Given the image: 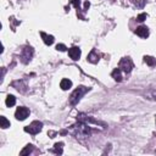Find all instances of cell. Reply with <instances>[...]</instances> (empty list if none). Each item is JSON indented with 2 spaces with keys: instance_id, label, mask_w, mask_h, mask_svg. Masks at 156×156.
Returning a JSON list of instances; mask_svg holds the SVG:
<instances>
[{
  "instance_id": "obj_17",
  "label": "cell",
  "mask_w": 156,
  "mask_h": 156,
  "mask_svg": "<svg viewBox=\"0 0 156 156\" xmlns=\"http://www.w3.org/2000/svg\"><path fill=\"white\" fill-rule=\"evenodd\" d=\"M144 61H145L150 67H154V66L156 65V59L153 58V56H144Z\"/></svg>"
},
{
  "instance_id": "obj_1",
  "label": "cell",
  "mask_w": 156,
  "mask_h": 156,
  "mask_svg": "<svg viewBox=\"0 0 156 156\" xmlns=\"http://www.w3.org/2000/svg\"><path fill=\"white\" fill-rule=\"evenodd\" d=\"M71 133H73L74 137H77V138H88L92 133V129L85 122L79 121V123L71 127Z\"/></svg>"
},
{
  "instance_id": "obj_8",
  "label": "cell",
  "mask_w": 156,
  "mask_h": 156,
  "mask_svg": "<svg viewBox=\"0 0 156 156\" xmlns=\"http://www.w3.org/2000/svg\"><path fill=\"white\" fill-rule=\"evenodd\" d=\"M135 34L139 35L140 38H148L149 37V29L145 26H140L135 29Z\"/></svg>"
},
{
  "instance_id": "obj_11",
  "label": "cell",
  "mask_w": 156,
  "mask_h": 156,
  "mask_svg": "<svg viewBox=\"0 0 156 156\" xmlns=\"http://www.w3.org/2000/svg\"><path fill=\"white\" fill-rule=\"evenodd\" d=\"M40 35H42V38H43V42L45 43V45H51L53 43H54V37L53 35H49L44 32H40Z\"/></svg>"
},
{
  "instance_id": "obj_20",
  "label": "cell",
  "mask_w": 156,
  "mask_h": 156,
  "mask_svg": "<svg viewBox=\"0 0 156 156\" xmlns=\"http://www.w3.org/2000/svg\"><path fill=\"white\" fill-rule=\"evenodd\" d=\"M56 50H59V51H66L67 48L64 44H58V45H56Z\"/></svg>"
},
{
  "instance_id": "obj_4",
  "label": "cell",
  "mask_w": 156,
  "mask_h": 156,
  "mask_svg": "<svg viewBox=\"0 0 156 156\" xmlns=\"http://www.w3.org/2000/svg\"><path fill=\"white\" fill-rule=\"evenodd\" d=\"M118 68H121L122 72H124V73H129L130 71H132V68H133L132 60H130L129 58H123L120 61V64H118Z\"/></svg>"
},
{
  "instance_id": "obj_7",
  "label": "cell",
  "mask_w": 156,
  "mask_h": 156,
  "mask_svg": "<svg viewBox=\"0 0 156 156\" xmlns=\"http://www.w3.org/2000/svg\"><path fill=\"white\" fill-rule=\"evenodd\" d=\"M80 54H82V51H80V49L77 48V46H73V48H71L70 50H68V56H70V58L72 60H74V61L79 60Z\"/></svg>"
},
{
  "instance_id": "obj_15",
  "label": "cell",
  "mask_w": 156,
  "mask_h": 156,
  "mask_svg": "<svg viewBox=\"0 0 156 156\" xmlns=\"http://www.w3.org/2000/svg\"><path fill=\"white\" fill-rule=\"evenodd\" d=\"M5 104L8 107H12V106H15V104H16V98L14 95H8V98H6V100H5Z\"/></svg>"
},
{
  "instance_id": "obj_2",
  "label": "cell",
  "mask_w": 156,
  "mask_h": 156,
  "mask_svg": "<svg viewBox=\"0 0 156 156\" xmlns=\"http://www.w3.org/2000/svg\"><path fill=\"white\" fill-rule=\"evenodd\" d=\"M88 90H89V88H87V87H83V85H80V87H78L77 89H74L73 93L71 94V96H70V104H71V105L78 104V101L80 100V99H82V96H83Z\"/></svg>"
},
{
  "instance_id": "obj_13",
  "label": "cell",
  "mask_w": 156,
  "mask_h": 156,
  "mask_svg": "<svg viewBox=\"0 0 156 156\" xmlns=\"http://www.w3.org/2000/svg\"><path fill=\"white\" fill-rule=\"evenodd\" d=\"M12 85L18 90V92H26V84H24L23 80H16V82L12 83Z\"/></svg>"
},
{
  "instance_id": "obj_5",
  "label": "cell",
  "mask_w": 156,
  "mask_h": 156,
  "mask_svg": "<svg viewBox=\"0 0 156 156\" xmlns=\"http://www.w3.org/2000/svg\"><path fill=\"white\" fill-rule=\"evenodd\" d=\"M33 54H34L33 48L26 46L24 49H22V53H21V61L23 62V64H28V62L31 61V59L33 58Z\"/></svg>"
},
{
  "instance_id": "obj_6",
  "label": "cell",
  "mask_w": 156,
  "mask_h": 156,
  "mask_svg": "<svg viewBox=\"0 0 156 156\" xmlns=\"http://www.w3.org/2000/svg\"><path fill=\"white\" fill-rule=\"evenodd\" d=\"M28 116H29V110H28L27 107H24V106H20V107H17V110H16V112H15L16 120H18V121H24Z\"/></svg>"
},
{
  "instance_id": "obj_18",
  "label": "cell",
  "mask_w": 156,
  "mask_h": 156,
  "mask_svg": "<svg viewBox=\"0 0 156 156\" xmlns=\"http://www.w3.org/2000/svg\"><path fill=\"white\" fill-rule=\"evenodd\" d=\"M32 151H33V145H32V144H28L20 154H21V155H27V154H31Z\"/></svg>"
},
{
  "instance_id": "obj_16",
  "label": "cell",
  "mask_w": 156,
  "mask_h": 156,
  "mask_svg": "<svg viewBox=\"0 0 156 156\" xmlns=\"http://www.w3.org/2000/svg\"><path fill=\"white\" fill-rule=\"evenodd\" d=\"M0 124H1V127L3 129H6V128H9L10 127V121H8V118H6L5 116H1L0 117Z\"/></svg>"
},
{
  "instance_id": "obj_22",
  "label": "cell",
  "mask_w": 156,
  "mask_h": 156,
  "mask_svg": "<svg viewBox=\"0 0 156 156\" xmlns=\"http://www.w3.org/2000/svg\"><path fill=\"white\" fill-rule=\"evenodd\" d=\"M89 6H90V3H89V1H85V3H84V11L88 10Z\"/></svg>"
},
{
  "instance_id": "obj_14",
  "label": "cell",
  "mask_w": 156,
  "mask_h": 156,
  "mask_svg": "<svg viewBox=\"0 0 156 156\" xmlns=\"http://www.w3.org/2000/svg\"><path fill=\"white\" fill-rule=\"evenodd\" d=\"M54 146L55 148L53 149V150H50L51 153H55V154H58V155H61L62 153H64V150H62V148H64V143H56Z\"/></svg>"
},
{
  "instance_id": "obj_9",
  "label": "cell",
  "mask_w": 156,
  "mask_h": 156,
  "mask_svg": "<svg viewBox=\"0 0 156 156\" xmlns=\"http://www.w3.org/2000/svg\"><path fill=\"white\" fill-rule=\"evenodd\" d=\"M60 88L62 90H68L72 88V80L71 79H67V78H64L60 82Z\"/></svg>"
},
{
  "instance_id": "obj_19",
  "label": "cell",
  "mask_w": 156,
  "mask_h": 156,
  "mask_svg": "<svg viewBox=\"0 0 156 156\" xmlns=\"http://www.w3.org/2000/svg\"><path fill=\"white\" fill-rule=\"evenodd\" d=\"M146 17H148V15H146V14H140L138 17H137V21L143 22V21H145V20H146Z\"/></svg>"
},
{
  "instance_id": "obj_12",
  "label": "cell",
  "mask_w": 156,
  "mask_h": 156,
  "mask_svg": "<svg viewBox=\"0 0 156 156\" xmlns=\"http://www.w3.org/2000/svg\"><path fill=\"white\" fill-rule=\"evenodd\" d=\"M88 61L89 62H92V64H98V61H99V55H98V53H96V50H92L90 53H89V55H88Z\"/></svg>"
},
{
  "instance_id": "obj_10",
  "label": "cell",
  "mask_w": 156,
  "mask_h": 156,
  "mask_svg": "<svg viewBox=\"0 0 156 156\" xmlns=\"http://www.w3.org/2000/svg\"><path fill=\"white\" fill-rule=\"evenodd\" d=\"M111 76H112V78H114L115 80H117V82H122V79H123V77H122V70H121V68H115V70L112 71Z\"/></svg>"
},
{
  "instance_id": "obj_21",
  "label": "cell",
  "mask_w": 156,
  "mask_h": 156,
  "mask_svg": "<svg viewBox=\"0 0 156 156\" xmlns=\"http://www.w3.org/2000/svg\"><path fill=\"white\" fill-rule=\"evenodd\" d=\"M72 4H73V6L77 10H80V3H79V0H72Z\"/></svg>"
},
{
  "instance_id": "obj_3",
  "label": "cell",
  "mask_w": 156,
  "mask_h": 156,
  "mask_svg": "<svg viewBox=\"0 0 156 156\" xmlns=\"http://www.w3.org/2000/svg\"><path fill=\"white\" fill-rule=\"evenodd\" d=\"M43 128V123L39 122V121H33L29 126H26L24 127V132H27L29 134H38Z\"/></svg>"
}]
</instances>
